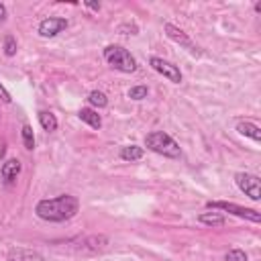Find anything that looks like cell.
Here are the masks:
<instances>
[{"label":"cell","mask_w":261,"mask_h":261,"mask_svg":"<svg viewBox=\"0 0 261 261\" xmlns=\"http://www.w3.org/2000/svg\"><path fill=\"white\" fill-rule=\"evenodd\" d=\"M198 220L206 226H222L224 224V216L220 212H202L198 216Z\"/></svg>","instance_id":"16"},{"label":"cell","mask_w":261,"mask_h":261,"mask_svg":"<svg viewBox=\"0 0 261 261\" xmlns=\"http://www.w3.org/2000/svg\"><path fill=\"white\" fill-rule=\"evenodd\" d=\"M237 133H239V135H245V137H249V139H253L255 143L261 141V128H259L255 122H251V120H239V122H237Z\"/></svg>","instance_id":"12"},{"label":"cell","mask_w":261,"mask_h":261,"mask_svg":"<svg viewBox=\"0 0 261 261\" xmlns=\"http://www.w3.org/2000/svg\"><path fill=\"white\" fill-rule=\"evenodd\" d=\"M149 65H151L157 73H161L163 77H167L169 82H173V84H179V82H181V71H179V67L173 65L171 61H167V59H163V57H151V59H149Z\"/></svg>","instance_id":"8"},{"label":"cell","mask_w":261,"mask_h":261,"mask_svg":"<svg viewBox=\"0 0 261 261\" xmlns=\"http://www.w3.org/2000/svg\"><path fill=\"white\" fill-rule=\"evenodd\" d=\"M6 261H45V257L33 249L24 247H12L6 255Z\"/></svg>","instance_id":"9"},{"label":"cell","mask_w":261,"mask_h":261,"mask_svg":"<svg viewBox=\"0 0 261 261\" xmlns=\"http://www.w3.org/2000/svg\"><path fill=\"white\" fill-rule=\"evenodd\" d=\"M4 20H6V6L0 2V24H2Z\"/></svg>","instance_id":"24"},{"label":"cell","mask_w":261,"mask_h":261,"mask_svg":"<svg viewBox=\"0 0 261 261\" xmlns=\"http://www.w3.org/2000/svg\"><path fill=\"white\" fill-rule=\"evenodd\" d=\"M77 116H80L82 122H86L88 126H92V128H96V130L102 126V118H100V114H98L94 108H82V110L77 112Z\"/></svg>","instance_id":"13"},{"label":"cell","mask_w":261,"mask_h":261,"mask_svg":"<svg viewBox=\"0 0 261 261\" xmlns=\"http://www.w3.org/2000/svg\"><path fill=\"white\" fill-rule=\"evenodd\" d=\"M145 155V149L143 147H139V145H126V147H122L120 149V159L122 161H139L141 157Z\"/></svg>","instance_id":"14"},{"label":"cell","mask_w":261,"mask_h":261,"mask_svg":"<svg viewBox=\"0 0 261 261\" xmlns=\"http://www.w3.org/2000/svg\"><path fill=\"white\" fill-rule=\"evenodd\" d=\"M163 31H165V35H167L173 43L181 45V47H184V49H188L192 55H196V57H198V55L202 53V51L194 45V41H192V39H190V37H188L179 27H175V24H171V22H165V24H163Z\"/></svg>","instance_id":"6"},{"label":"cell","mask_w":261,"mask_h":261,"mask_svg":"<svg viewBox=\"0 0 261 261\" xmlns=\"http://www.w3.org/2000/svg\"><path fill=\"white\" fill-rule=\"evenodd\" d=\"M147 94H149L147 86H135V88L128 90V98L130 100H143V98H147Z\"/></svg>","instance_id":"20"},{"label":"cell","mask_w":261,"mask_h":261,"mask_svg":"<svg viewBox=\"0 0 261 261\" xmlns=\"http://www.w3.org/2000/svg\"><path fill=\"white\" fill-rule=\"evenodd\" d=\"M84 6L90 8V10H96V12L100 10V4H98V2H84Z\"/></svg>","instance_id":"23"},{"label":"cell","mask_w":261,"mask_h":261,"mask_svg":"<svg viewBox=\"0 0 261 261\" xmlns=\"http://www.w3.org/2000/svg\"><path fill=\"white\" fill-rule=\"evenodd\" d=\"M67 18H63V16H47V18H43L41 22H39V35L41 37H45V39H51V37H57L59 33H63L65 29H67Z\"/></svg>","instance_id":"7"},{"label":"cell","mask_w":261,"mask_h":261,"mask_svg":"<svg viewBox=\"0 0 261 261\" xmlns=\"http://www.w3.org/2000/svg\"><path fill=\"white\" fill-rule=\"evenodd\" d=\"M206 206L212 208V210L230 212V214H234V216H239V218H245V220H251V222H261V214H259L257 210L239 206V204H234V202H222V200H214V202H212V200H210Z\"/></svg>","instance_id":"4"},{"label":"cell","mask_w":261,"mask_h":261,"mask_svg":"<svg viewBox=\"0 0 261 261\" xmlns=\"http://www.w3.org/2000/svg\"><path fill=\"white\" fill-rule=\"evenodd\" d=\"M88 102H90L94 108H104V106L108 104V98H106L104 92H100V90H92V92L88 94Z\"/></svg>","instance_id":"17"},{"label":"cell","mask_w":261,"mask_h":261,"mask_svg":"<svg viewBox=\"0 0 261 261\" xmlns=\"http://www.w3.org/2000/svg\"><path fill=\"white\" fill-rule=\"evenodd\" d=\"M145 147L157 155H163V157H169V159H177L181 155V149L179 145L163 130H151L145 135Z\"/></svg>","instance_id":"2"},{"label":"cell","mask_w":261,"mask_h":261,"mask_svg":"<svg viewBox=\"0 0 261 261\" xmlns=\"http://www.w3.org/2000/svg\"><path fill=\"white\" fill-rule=\"evenodd\" d=\"M0 100H2V102H6V104H10V102H12V98H10L8 90H6L2 84H0Z\"/></svg>","instance_id":"22"},{"label":"cell","mask_w":261,"mask_h":261,"mask_svg":"<svg viewBox=\"0 0 261 261\" xmlns=\"http://www.w3.org/2000/svg\"><path fill=\"white\" fill-rule=\"evenodd\" d=\"M20 139H22L24 149H29V151L35 149V135H33V128H31L29 124H22V128H20Z\"/></svg>","instance_id":"18"},{"label":"cell","mask_w":261,"mask_h":261,"mask_svg":"<svg viewBox=\"0 0 261 261\" xmlns=\"http://www.w3.org/2000/svg\"><path fill=\"white\" fill-rule=\"evenodd\" d=\"M39 124L43 126V130L53 133V130L57 128V118H55L53 112H49V110H41V112H39Z\"/></svg>","instance_id":"15"},{"label":"cell","mask_w":261,"mask_h":261,"mask_svg":"<svg viewBox=\"0 0 261 261\" xmlns=\"http://www.w3.org/2000/svg\"><path fill=\"white\" fill-rule=\"evenodd\" d=\"M224 261H247V253L241 251V249H230L224 255Z\"/></svg>","instance_id":"21"},{"label":"cell","mask_w":261,"mask_h":261,"mask_svg":"<svg viewBox=\"0 0 261 261\" xmlns=\"http://www.w3.org/2000/svg\"><path fill=\"white\" fill-rule=\"evenodd\" d=\"M106 245H108V237H104V234H92V237H86L82 241V251L98 253V251L106 249Z\"/></svg>","instance_id":"11"},{"label":"cell","mask_w":261,"mask_h":261,"mask_svg":"<svg viewBox=\"0 0 261 261\" xmlns=\"http://www.w3.org/2000/svg\"><path fill=\"white\" fill-rule=\"evenodd\" d=\"M18 173H20V161H18V159H6V161L2 163L0 175H2V181H4L6 186L14 184L16 177H18Z\"/></svg>","instance_id":"10"},{"label":"cell","mask_w":261,"mask_h":261,"mask_svg":"<svg viewBox=\"0 0 261 261\" xmlns=\"http://www.w3.org/2000/svg\"><path fill=\"white\" fill-rule=\"evenodd\" d=\"M104 59L110 67L122 73H133L137 69V59L130 55V51H126L120 45H108L104 49Z\"/></svg>","instance_id":"3"},{"label":"cell","mask_w":261,"mask_h":261,"mask_svg":"<svg viewBox=\"0 0 261 261\" xmlns=\"http://www.w3.org/2000/svg\"><path fill=\"white\" fill-rule=\"evenodd\" d=\"M234 181H237V188L249 196L253 202H259L261 200V184H259V177L253 175V173H247V171H239L234 175Z\"/></svg>","instance_id":"5"},{"label":"cell","mask_w":261,"mask_h":261,"mask_svg":"<svg viewBox=\"0 0 261 261\" xmlns=\"http://www.w3.org/2000/svg\"><path fill=\"white\" fill-rule=\"evenodd\" d=\"M80 212V200L71 194H59L55 198L39 200L35 214L45 222H65Z\"/></svg>","instance_id":"1"},{"label":"cell","mask_w":261,"mask_h":261,"mask_svg":"<svg viewBox=\"0 0 261 261\" xmlns=\"http://www.w3.org/2000/svg\"><path fill=\"white\" fill-rule=\"evenodd\" d=\"M4 55H6V57L16 55V39H14L12 35H6V37H4Z\"/></svg>","instance_id":"19"}]
</instances>
